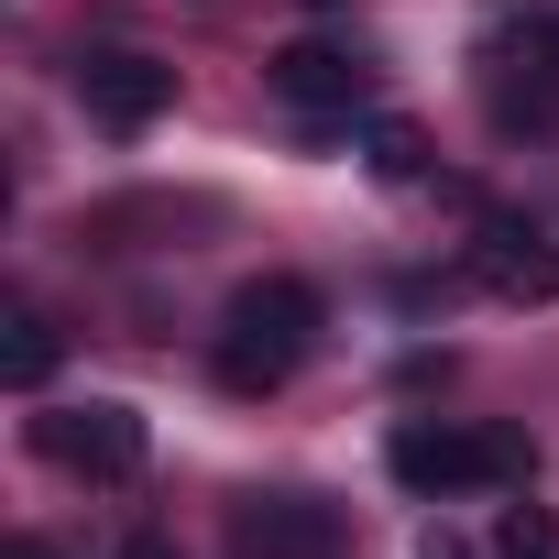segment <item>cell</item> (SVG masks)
Segmentation results:
<instances>
[{"label": "cell", "instance_id": "obj_14", "mask_svg": "<svg viewBox=\"0 0 559 559\" xmlns=\"http://www.w3.org/2000/svg\"><path fill=\"white\" fill-rule=\"evenodd\" d=\"M319 12H341V0H319Z\"/></svg>", "mask_w": 559, "mask_h": 559}, {"label": "cell", "instance_id": "obj_5", "mask_svg": "<svg viewBox=\"0 0 559 559\" xmlns=\"http://www.w3.org/2000/svg\"><path fill=\"white\" fill-rule=\"evenodd\" d=\"M230 559H352V526L319 493H241L230 504Z\"/></svg>", "mask_w": 559, "mask_h": 559}, {"label": "cell", "instance_id": "obj_2", "mask_svg": "<svg viewBox=\"0 0 559 559\" xmlns=\"http://www.w3.org/2000/svg\"><path fill=\"white\" fill-rule=\"evenodd\" d=\"M384 472H395L406 493H504V483H526V472H537V450H526V428H450V417H406V428L384 439Z\"/></svg>", "mask_w": 559, "mask_h": 559}, {"label": "cell", "instance_id": "obj_9", "mask_svg": "<svg viewBox=\"0 0 559 559\" xmlns=\"http://www.w3.org/2000/svg\"><path fill=\"white\" fill-rule=\"evenodd\" d=\"M45 373H56V319L45 308H12V319H0V384L45 395Z\"/></svg>", "mask_w": 559, "mask_h": 559}, {"label": "cell", "instance_id": "obj_8", "mask_svg": "<svg viewBox=\"0 0 559 559\" xmlns=\"http://www.w3.org/2000/svg\"><path fill=\"white\" fill-rule=\"evenodd\" d=\"M263 78L286 110H362V88H373V67L352 45H286V56H263Z\"/></svg>", "mask_w": 559, "mask_h": 559}, {"label": "cell", "instance_id": "obj_1", "mask_svg": "<svg viewBox=\"0 0 559 559\" xmlns=\"http://www.w3.org/2000/svg\"><path fill=\"white\" fill-rule=\"evenodd\" d=\"M319 286L308 274H252V286H230V308H219V330H209V373L230 384V395H274L308 352H319Z\"/></svg>", "mask_w": 559, "mask_h": 559}, {"label": "cell", "instance_id": "obj_13", "mask_svg": "<svg viewBox=\"0 0 559 559\" xmlns=\"http://www.w3.org/2000/svg\"><path fill=\"white\" fill-rule=\"evenodd\" d=\"M0 559H67L56 537H12V548H0Z\"/></svg>", "mask_w": 559, "mask_h": 559}, {"label": "cell", "instance_id": "obj_3", "mask_svg": "<svg viewBox=\"0 0 559 559\" xmlns=\"http://www.w3.org/2000/svg\"><path fill=\"white\" fill-rule=\"evenodd\" d=\"M483 110L493 132H559V12H515L483 34Z\"/></svg>", "mask_w": 559, "mask_h": 559}, {"label": "cell", "instance_id": "obj_11", "mask_svg": "<svg viewBox=\"0 0 559 559\" xmlns=\"http://www.w3.org/2000/svg\"><path fill=\"white\" fill-rule=\"evenodd\" d=\"M559 548V526L537 515V504H504V526H493V559H548Z\"/></svg>", "mask_w": 559, "mask_h": 559}, {"label": "cell", "instance_id": "obj_4", "mask_svg": "<svg viewBox=\"0 0 559 559\" xmlns=\"http://www.w3.org/2000/svg\"><path fill=\"white\" fill-rule=\"evenodd\" d=\"M34 450H45L56 472H78V483H132L154 439H143V417H132V406L88 395V406H45V417H34Z\"/></svg>", "mask_w": 559, "mask_h": 559}, {"label": "cell", "instance_id": "obj_6", "mask_svg": "<svg viewBox=\"0 0 559 559\" xmlns=\"http://www.w3.org/2000/svg\"><path fill=\"white\" fill-rule=\"evenodd\" d=\"M78 110H88L99 132H143V121L176 110V67H165V56H132V45L78 56Z\"/></svg>", "mask_w": 559, "mask_h": 559}, {"label": "cell", "instance_id": "obj_7", "mask_svg": "<svg viewBox=\"0 0 559 559\" xmlns=\"http://www.w3.org/2000/svg\"><path fill=\"white\" fill-rule=\"evenodd\" d=\"M472 274H483L504 308H548V297H559V241L526 230V219H483V230H472Z\"/></svg>", "mask_w": 559, "mask_h": 559}, {"label": "cell", "instance_id": "obj_12", "mask_svg": "<svg viewBox=\"0 0 559 559\" xmlns=\"http://www.w3.org/2000/svg\"><path fill=\"white\" fill-rule=\"evenodd\" d=\"M121 559H176V537H165V526H143V537H121Z\"/></svg>", "mask_w": 559, "mask_h": 559}, {"label": "cell", "instance_id": "obj_10", "mask_svg": "<svg viewBox=\"0 0 559 559\" xmlns=\"http://www.w3.org/2000/svg\"><path fill=\"white\" fill-rule=\"evenodd\" d=\"M373 176H428V143H417V121H373Z\"/></svg>", "mask_w": 559, "mask_h": 559}]
</instances>
